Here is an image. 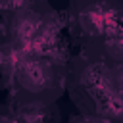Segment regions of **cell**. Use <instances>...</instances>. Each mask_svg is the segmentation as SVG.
<instances>
[{
    "mask_svg": "<svg viewBox=\"0 0 123 123\" xmlns=\"http://www.w3.org/2000/svg\"><path fill=\"white\" fill-rule=\"evenodd\" d=\"M71 123H111V119L102 115H77L71 119Z\"/></svg>",
    "mask_w": 123,
    "mask_h": 123,
    "instance_id": "ba28073f",
    "label": "cell"
},
{
    "mask_svg": "<svg viewBox=\"0 0 123 123\" xmlns=\"http://www.w3.org/2000/svg\"><path fill=\"white\" fill-rule=\"evenodd\" d=\"M15 81L31 94L54 92L60 85V71L56 60L37 54L15 56Z\"/></svg>",
    "mask_w": 123,
    "mask_h": 123,
    "instance_id": "3957f363",
    "label": "cell"
},
{
    "mask_svg": "<svg viewBox=\"0 0 123 123\" xmlns=\"http://www.w3.org/2000/svg\"><path fill=\"white\" fill-rule=\"evenodd\" d=\"M79 83L86 98L92 102L96 115L111 121L123 119V86L113 65L90 62L79 73Z\"/></svg>",
    "mask_w": 123,
    "mask_h": 123,
    "instance_id": "7a4b0ae2",
    "label": "cell"
},
{
    "mask_svg": "<svg viewBox=\"0 0 123 123\" xmlns=\"http://www.w3.org/2000/svg\"><path fill=\"white\" fill-rule=\"evenodd\" d=\"M10 40L15 56L37 54L56 60L62 50L58 21L35 8L13 12L10 21Z\"/></svg>",
    "mask_w": 123,
    "mask_h": 123,
    "instance_id": "6da1fadb",
    "label": "cell"
},
{
    "mask_svg": "<svg viewBox=\"0 0 123 123\" xmlns=\"http://www.w3.org/2000/svg\"><path fill=\"white\" fill-rule=\"evenodd\" d=\"M104 46H106V52H108V58H110V60H113V62H123V27H121L115 35L108 37V38L104 40Z\"/></svg>",
    "mask_w": 123,
    "mask_h": 123,
    "instance_id": "8992f818",
    "label": "cell"
},
{
    "mask_svg": "<svg viewBox=\"0 0 123 123\" xmlns=\"http://www.w3.org/2000/svg\"><path fill=\"white\" fill-rule=\"evenodd\" d=\"M35 0H0V10H10V12H19L25 8H33Z\"/></svg>",
    "mask_w": 123,
    "mask_h": 123,
    "instance_id": "52a82bcc",
    "label": "cell"
},
{
    "mask_svg": "<svg viewBox=\"0 0 123 123\" xmlns=\"http://www.w3.org/2000/svg\"><path fill=\"white\" fill-rule=\"evenodd\" d=\"M8 62V52L4 50V48H0V69L4 67V63Z\"/></svg>",
    "mask_w": 123,
    "mask_h": 123,
    "instance_id": "9c48e42d",
    "label": "cell"
},
{
    "mask_svg": "<svg viewBox=\"0 0 123 123\" xmlns=\"http://www.w3.org/2000/svg\"><path fill=\"white\" fill-rule=\"evenodd\" d=\"M0 123H48V117L40 110L27 108V110H21L17 113L0 115Z\"/></svg>",
    "mask_w": 123,
    "mask_h": 123,
    "instance_id": "5b68a950",
    "label": "cell"
},
{
    "mask_svg": "<svg viewBox=\"0 0 123 123\" xmlns=\"http://www.w3.org/2000/svg\"><path fill=\"white\" fill-rule=\"evenodd\" d=\"M77 15L81 29L92 37L108 38L123 27V8L113 0H86Z\"/></svg>",
    "mask_w": 123,
    "mask_h": 123,
    "instance_id": "277c9868",
    "label": "cell"
}]
</instances>
